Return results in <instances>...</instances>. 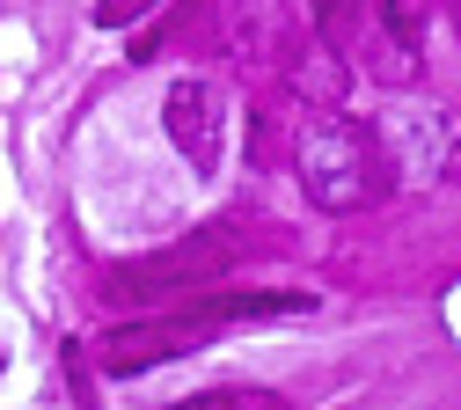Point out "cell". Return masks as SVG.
<instances>
[{
    "label": "cell",
    "instance_id": "obj_1",
    "mask_svg": "<svg viewBox=\"0 0 461 410\" xmlns=\"http://www.w3.org/2000/svg\"><path fill=\"white\" fill-rule=\"evenodd\" d=\"M294 176L315 213H366L381 205L395 184H388V161H381V140L374 125H359V117L344 110H308L301 132H294Z\"/></svg>",
    "mask_w": 461,
    "mask_h": 410
},
{
    "label": "cell",
    "instance_id": "obj_2",
    "mask_svg": "<svg viewBox=\"0 0 461 410\" xmlns=\"http://www.w3.org/2000/svg\"><path fill=\"white\" fill-rule=\"evenodd\" d=\"M235 257H242V234H235V227H205V234H191V242H168V250H154V257L110 264V271H103V293H110V301H132V293L176 301V293L212 286L220 271H235Z\"/></svg>",
    "mask_w": 461,
    "mask_h": 410
},
{
    "label": "cell",
    "instance_id": "obj_3",
    "mask_svg": "<svg viewBox=\"0 0 461 410\" xmlns=\"http://www.w3.org/2000/svg\"><path fill=\"white\" fill-rule=\"evenodd\" d=\"M381 161H388V184H439V176L461 169V110L447 103H395L381 125Z\"/></svg>",
    "mask_w": 461,
    "mask_h": 410
},
{
    "label": "cell",
    "instance_id": "obj_4",
    "mask_svg": "<svg viewBox=\"0 0 461 410\" xmlns=\"http://www.w3.org/2000/svg\"><path fill=\"white\" fill-rule=\"evenodd\" d=\"M308 15H315V44L337 51L344 67H366L381 88H411L418 81V51H402L381 23V0H308Z\"/></svg>",
    "mask_w": 461,
    "mask_h": 410
},
{
    "label": "cell",
    "instance_id": "obj_5",
    "mask_svg": "<svg viewBox=\"0 0 461 410\" xmlns=\"http://www.w3.org/2000/svg\"><path fill=\"white\" fill-rule=\"evenodd\" d=\"M212 37L235 67H285L301 51L294 0H212Z\"/></svg>",
    "mask_w": 461,
    "mask_h": 410
},
{
    "label": "cell",
    "instance_id": "obj_6",
    "mask_svg": "<svg viewBox=\"0 0 461 410\" xmlns=\"http://www.w3.org/2000/svg\"><path fill=\"white\" fill-rule=\"evenodd\" d=\"M212 337V323H198V315H161V323H125V330H110V337H95L88 351H95V374H147V367H161V360H176V351H198Z\"/></svg>",
    "mask_w": 461,
    "mask_h": 410
},
{
    "label": "cell",
    "instance_id": "obj_7",
    "mask_svg": "<svg viewBox=\"0 0 461 410\" xmlns=\"http://www.w3.org/2000/svg\"><path fill=\"white\" fill-rule=\"evenodd\" d=\"M161 117H168V140H176V154L198 169V176H212L220 169V147H227V117H220V88L212 81H176L168 88V103H161Z\"/></svg>",
    "mask_w": 461,
    "mask_h": 410
},
{
    "label": "cell",
    "instance_id": "obj_8",
    "mask_svg": "<svg viewBox=\"0 0 461 410\" xmlns=\"http://www.w3.org/2000/svg\"><path fill=\"white\" fill-rule=\"evenodd\" d=\"M285 81H294V96H308V110H337L352 67H344L337 51H322V44H301L294 59H285Z\"/></svg>",
    "mask_w": 461,
    "mask_h": 410
},
{
    "label": "cell",
    "instance_id": "obj_9",
    "mask_svg": "<svg viewBox=\"0 0 461 410\" xmlns=\"http://www.w3.org/2000/svg\"><path fill=\"white\" fill-rule=\"evenodd\" d=\"M381 23L402 51H425V30H432V0H381Z\"/></svg>",
    "mask_w": 461,
    "mask_h": 410
},
{
    "label": "cell",
    "instance_id": "obj_10",
    "mask_svg": "<svg viewBox=\"0 0 461 410\" xmlns=\"http://www.w3.org/2000/svg\"><path fill=\"white\" fill-rule=\"evenodd\" d=\"M161 410H285V396H271V388H205L191 403H161Z\"/></svg>",
    "mask_w": 461,
    "mask_h": 410
},
{
    "label": "cell",
    "instance_id": "obj_11",
    "mask_svg": "<svg viewBox=\"0 0 461 410\" xmlns=\"http://www.w3.org/2000/svg\"><path fill=\"white\" fill-rule=\"evenodd\" d=\"M161 0H95V23L103 30H125V23H140V15H154Z\"/></svg>",
    "mask_w": 461,
    "mask_h": 410
}]
</instances>
